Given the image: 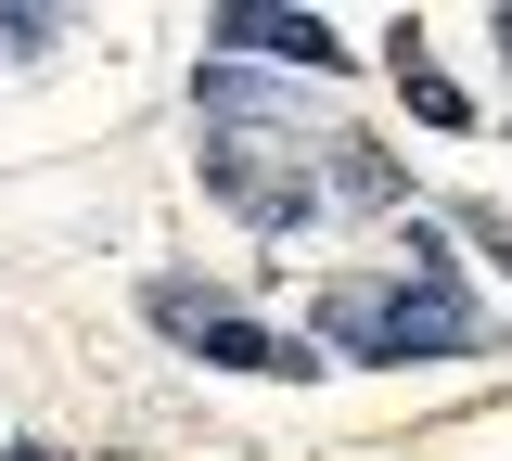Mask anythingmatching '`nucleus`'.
Listing matches in <instances>:
<instances>
[{
  "label": "nucleus",
  "instance_id": "nucleus-7",
  "mask_svg": "<svg viewBox=\"0 0 512 461\" xmlns=\"http://www.w3.org/2000/svg\"><path fill=\"white\" fill-rule=\"evenodd\" d=\"M461 231H474V244H487V257L512 269V218H500V205H461Z\"/></svg>",
  "mask_w": 512,
  "mask_h": 461
},
{
  "label": "nucleus",
  "instance_id": "nucleus-4",
  "mask_svg": "<svg viewBox=\"0 0 512 461\" xmlns=\"http://www.w3.org/2000/svg\"><path fill=\"white\" fill-rule=\"evenodd\" d=\"M218 52H269V65H308V77H346V39L320 13H218Z\"/></svg>",
  "mask_w": 512,
  "mask_h": 461
},
{
  "label": "nucleus",
  "instance_id": "nucleus-3",
  "mask_svg": "<svg viewBox=\"0 0 512 461\" xmlns=\"http://www.w3.org/2000/svg\"><path fill=\"white\" fill-rule=\"evenodd\" d=\"M154 321L180 333V346H205L218 372H282V385H308V372H320L308 333H256V321H231V308H192V282H154Z\"/></svg>",
  "mask_w": 512,
  "mask_h": 461
},
{
  "label": "nucleus",
  "instance_id": "nucleus-1",
  "mask_svg": "<svg viewBox=\"0 0 512 461\" xmlns=\"http://www.w3.org/2000/svg\"><path fill=\"white\" fill-rule=\"evenodd\" d=\"M333 333H346L359 359H474V346H487L474 308L410 295V282H346V295H333Z\"/></svg>",
  "mask_w": 512,
  "mask_h": 461
},
{
  "label": "nucleus",
  "instance_id": "nucleus-2",
  "mask_svg": "<svg viewBox=\"0 0 512 461\" xmlns=\"http://www.w3.org/2000/svg\"><path fill=\"white\" fill-rule=\"evenodd\" d=\"M205 193L231 205L244 231H308L320 218L308 154H295V141H244V129H205Z\"/></svg>",
  "mask_w": 512,
  "mask_h": 461
},
{
  "label": "nucleus",
  "instance_id": "nucleus-5",
  "mask_svg": "<svg viewBox=\"0 0 512 461\" xmlns=\"http://www.w3.org/2000/svg\"><path fill=\"white\" fill-rule=\"evenodd\" d=\"M333 180H346V205H410V193H397V167H384L372 141H333Z\"/></svg>",
  "mask_w": 512,
  "mask_h": 461
},
{
  "label": "nucleus",
  "instance_id": "nucleus-6",
  "mask_svg": "<svg viewBox=\"0 0 512 461\" xmlns=\"http://www.w3.org/2000/svg\"><path fill=\"white\" fill-rule=\"evenodd\" d=\"M397 77H410V116H436V129H474V103H461L436 65H410V52H397Z\"/></svg>",
  "mask_w": 512,
  "mask_h": 461
}]
</instances>
